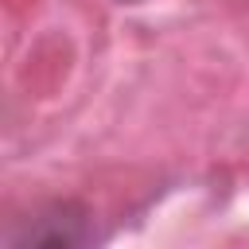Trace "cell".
<instances>
[{
  "mask_svg": "<svg viewBox=\"0 0 249 249\" xmlns=\"http://www.w3.org/2000/svg\"><path fill=\"white\" fill-rule=\"evenodd\" d=\"M8 249H93L89 218L70 202L39 210L35 218L12 230Z\"/></svg>",
  "mask_w": 249,
  "mask_h": 249,
  "instance_id": "6da1fadb",
  "label": "cell"
}]
</instances>
